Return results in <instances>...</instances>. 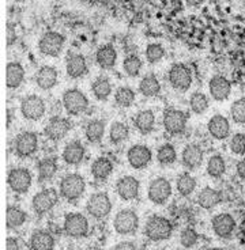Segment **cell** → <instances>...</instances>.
Masks as SVG:
<instances>
[{
  "label": "cell",
  "instance_id": "25",
  "mask_svg": "<svg viewBox=\"0 0 245 250\" xmlns=\"http://www.w3.org/2000/svg\"><path fill=\"white\" fill-rule=\"evenodd\" d=\"M29 245L32 250H53L55 238L52 237L50 232L45 230H36L30 237Z\"/></svg>",
  "mask_w": 245,
  "mask_h": 250
},
{
  "label": "cell",
  "instance_id": "3",
  "mask_svg": "<svg viewBox=\"0 0 245 250\" xmlns=\"http://www.w3.org/2000/svg\"><path fill=\"white\" fill-rule=\"evenodd\" d=\"M162 124L165 131L168 132L172 136H177L181 135L187 128V114L178 110V109H173L169 107L163 113Z\"/></svg>",
  "mask_w": 245,
  "mask_h": 250
},
{
  "label": "cell",
  "instance_id": "33",
  "mask_svg": "<svg viewBox=\"0 0 245 250\" xmlns=\"http://www.w3.org/2000/svg\"><path fill=\"white\" fill-rule=\"evenodd\" d=\"M38 180L40 182L49 181L50 178H53L57 171V162L55 158H45L41 159L37 163Z\"/></svg>",
  "mask_w": 245,
  "mask_h": 250
},
{
  "label": "cell",
  "instance_id": "32",
  "mask_svg": "<svg viewBox=\"0 0 245 250\" xmlns=\"http://www.w3.org/2000/svg\"><path fill=\"white\" fill-rule=\"evenodd\" d=\"M105 133V123L102 120H91L85 126V135L90 143H100Z\"/></svg>",
  "mask_w": 245,
  "mask_h": 250
},
{
  "label": "cell",
  "instance_id": "30",
  "mask_svg": "<svg viewBox=\"0 0 245 250\" xmlns=\"http://www.w3.org/2000/svg\"><path fill=\"white\" fill-rule=\"evenodd\" d=\"M139 93L147 98L157 97L158 94L161 93V84H159L157 76L154 74H147L139 83Z\"/></svg>",
  "mask_w": 245,
  "mask_h": 250
},
{
  "label": "cell",
  "instance_id": "13",
  "mask_svg": "<svg viewBox=\"0 0 245 250\" xmlns=\"http://www.w3.org/2000/svg\"><path fill=\"white\" fill-rule=\"evenodd\" d=\"M147 196L153 204L163 206L172 196V185L166 178H156L150 182Z\"/></svg>",
  "mask_w": 245,
  "mask_h": 250
},
{
  "label": "cell",
  "instance_id": "15",
  "mask_svg": "<svg viewBox=\"0 0 245 250\" xmlns=\"http://www.w3.org/2000/svg\"><path fill=\"white\" fill-rule=\"evenodd\" d=\"M211 227L214 234L218 238L227 239L233 235L236 230V220L230 213H218L211 219Z\"/></svg>",
  "mask_w": 245,
  "mask_h": 250
},
{
  "label": "cell",
  "instance_id": "23",
  "mask_svg": "<svg viewBox=\"0 0 245 250\" xmlns=\"http://www.w3.org/2000/svg\"><path fill=\"white\" fill-rule=\"evenodd\" d=\"M67 75L72 79H78V78H82L88 72V62H86V59L83 55H79V53H74L67 59Z\"/></svg>",
  "mask_w": 245,
  "mask_h": 250
},
{
  "label": "cell",
  "instance_id": "46",
  "mask_svg": "<svg viewBox=\"0 0 245 250\" xmlns=\"http://www.w3.org/2000/svg\"><path fill=\"white\" fill-rule=\"evenodd\" d=\"M230 150L236 155L245 154V133H236L230 140Z\"/></svg>",
  "mask_w": 245,
  "mask_h": 250
},
{
  "label": "cell",
  "instance_id": "37",
  "mask_svg": "<svg viewBox=\"0 0 245 250\" xmlns=\"http://www.w3.org/2000/svg\"><path fill=\"white\" fill-rule=\"evenodd\" d=\"M226 171V162L221 155H213L207 162V173L213 178H221Z\"/></svg>",
  "mask_w": 245,
  "mask_h": 250
},
{
  "label": "cell",
  "instance_id": "5",
  "mask_svg": "<svg viewBox=\"0 0 245 250\" xmlns=\"http://www.w3.org/2000/svg\"><path fill=\"white\" fill-rule=\"evenodd\" d=\"M63 106L68 114L78 116L81 113L86 112L89 106V100L81 90L69 88L63 94Z\"/></svg>",
  "mask_w": 245,
  "mask_h": 250
},
{
  "label": "cell",
  "instance_id": "20",
  "mask_svg": "<svg viewBox=\"0 0 245 250\" xmlns=\"http://www.w3.org/2000/svg\"><path fill=\"white\" fill-rule=\"evenodd\" d=\"M208 133L217 140H223L229 136L230 133V124H229V120L225 116H221V114H215L213 116L207 124Z\"/></svg>",
  "mask_w": 245,
  "mask_h": 250
},
{
  "label": "cell",
  "instance_id": "4",
  "mask_svg": "<svg viewBox=\"0 0 245 250\" xmlns=\"http://www.w3.org/2000/svg\"><path fill=\"white\" fill-rule=\"evenodd\" d=\"M66 235L71 238H83L89 234L88 218L82 213L71 212L66 215L63 223Z\"/></svg>",
  "mask_w": 245,
  "mask_h": 250
},
{
  "label": "cell",
  "instance_id": "43",
  "mask_svg": "<svg viewBox=\"0 0 245 250\" xmlns=\"http://www.w3.org/2000/svg\"><path fill=\"white\" fill-rule=\"evenodd\" d=\"M230 114L234 123L237 124H245V98H240V100L233 102L232 107H230Z\"/></svg>",
  "mask_w": 245,
  "mask_h": 250
},
{
  "label": "cell",
  "instance_id": "1",
  "mask_svg": "<svg viewBox=\"0 0 245 250\" xmlns=\"http://www.w3.org/2000/svg\"><path fill=\"white\" fill-rule=\"evenodd\" d=\"M86 189V182L83 177L79 174H67L62 178L59 184V192L60 196L69 203H75L79 200Z\"/></svg>",
  "mask_w": 245,
  "mask_h": 250
},
{
  "label": "cell",
  "instance_id": "24",
  "mask_svg": "<svg viewBox=\"0 0 245 250\" xmlns=\"http://www.w3.org/2000/svg\"><path fill=\"white\" fill-rule=\"evenodd\" d=\"M116 60H117V52L113 48V45H102L95 53V62L102 69L113 68Z\"/></svg>",
  "mask_w": 245,
  "mask_h": 250
},
{
  "label": "cell",
  "instance_id": "50",
  "mask_svg": "<svg viewBox=\"0 0 245 250\" xmlns=\"http://www.w3.org/2000/svg\"><path fill=\"white\" fill-rule=\"evenodd\" d=\"M7 31H8V40H7V42H8V45H13L14 41H15V38H17L15 33H14V26H8V30Z\"/></svg>",
  "mask_w": 245,
  "mask_h": 250
},
{
  "label": "cell",
  "instance_id": "42",
  "mask_svg": "<svg viewBox=\"0 0 245 250\" xmlns=\"http://www.w3.org/2000/svg\"><path fill=\"white\" fill-rule=\"evenodd\" d=\"M123 68L128 76H136L142 68V60L136 55H130L123 62Z\"/></svg>",
  "mask_w": 245,
  "mask_h": 250
},
{
  "label": "cell",
  "instance_id": "44",
  "mask_svg": "<svg viewBox=\"0 0 245 250\" xmlns=\"http://www.w3.org/2000/svg\"><path fill=\"white\" fill-rule=\"evenodd\" d=\"M199 241V235L194 229H184L180 234V242L185 249L194 248Z\"/></svg>",
  "mask_w": 245,
  "mask_h": 250
},
{
  "label": "cell",
  "instance_id": "18",
  "mask_svg": "<svg viewBox=\"0 0 245 250\" xmlns=\"http://www.w3.org/2000/svg\"><path fill=\"white\" fill-rule=\"evenodd\" d=\"M139 189H140V184L132 175L121 177L116 184V192L120 196V199H123L124 201L135 200L138 197Z\"/></svg>",
  "mask_w": 245,
  "mask_h": 250
},
{
  "label": "cell",
  "instance_id": "6",
  "mask_svg": "<svg viewBox=\"0 0 245 250\" xmlns=\"http://www.w3.org/2000/svg\"><path fill=\"white\" fill-rule=\"evenodd\" d=\"M86 211L94 219H104L112 211V201L105 192L91 194L86 204Z\"/></svg>",
  "mask_w": 245,
  "mask_h": 250
},
{
  "label": "cell",
  "instance_id": "12",
  "mask_svg": "<svg viewBox=\"0 0 245 250\" xmlns=\"http://www.w3.org/2000/svg\"><path fill=\"white\" fill-rule=\"evenodd\" d=\"M66 38L57 31H48L41 37L38 42V49L45 56H59L63 49Z\"/></svg>",
  "mask_w": 245,
  "mask_h": 250
},
{
  "label": "cell",
  "instance_id": "36",
  "mask_svg": "<svg viewBox=\"0 0 245 250\" xmlns=\"http://www.w3.org/2000/svg\"><path fill=\"white\" fill-rule=\"evenodd\" d=\"M177 190L178 193L181 194L182 197H187L191 193H194L196 188V180L188 173H182V174L178 175L176 182Z\"/></svg>",
  "mask_w": 245,
  "mask_h": 250
},
{
  "label": "cell",
  "instance_id": "17",
  "mask_svg": "<svg viewBox=\"0 0 245 250\" xmlns=\"http://www.w3.org/2000/svg\"><path fill=\"white\" fill-rule=\"evenodd\" d=\"M69 129H71V123H69L68 120L64 119V117L55 116V117H52L48 121L44 132L45 136L49 140L57 142V140H62L64 136H67Z\"/></svg>",
  "mask_w": 245,
  "mask_h": 250
},
{
  "label": "cell",
  "instance_id": "22",
  "mask_svg": "<svg viewBox=\"0 0 245 250\" xmlns=\"http://www.w3.org/2000/svg\"><path fill=\"white\" fill-rule=\"evenodd\" d=\"M85 154H86V150H85L83 144L81 142H78V140H72L64 147L63 159L67 165L76 166L83 161Z\"/></svg>",
  "mask_w": 245,
  "mask_h": 250
},
{
  "label": "cell",
  "instance_id": "47",
  "mask_svg": "<svg viewBox=\"0 0 245 250\" xmlns=\"http://www.w3.org/2000/svg\"><path fill=\"white\" fill-rule=\"evenodd\" d=\"M7 250H21V245H19L18 239L17 238H7Z\"/></svg>",
  "mask_w": 245,
  "mask_h": 250
},
{
  "label": "cell",
  "instance_id": "11",
  "mask_svg": "<svg viewBox=\"0 0 245 250\" xmlns=\"http://www.w3.org/2000/svg\"><path fill=\"white\" fill-rule=\"evenodd\" d=\"M57 200H59V196L53 188L44 189L33 197V211L37 213L38 216H43L49 212L50 209H53V207L57 204Z\"/></svg>",
  "mask_w": 245,
  "mask_h": 250
},
{
  "label": "cell",
  "instance_id": "29",
  "mask_svg": "<svg viewBox=\"0 0 245 250\" xmlns=\"http://www.w3.org/2000/svg\"><path fill=\"white\" fill-rule=\"evenodd\" d=\"M112 171H113V165L105 156H100L91 163V174L98 181L107 180L108 177L112 174Z\"/></svg>",
  "mask_w": 245,
  "mask_h": 250
},
{
  "label": "cell",
  "instance_id": "26",
  "mask_svg": "<svg viewBox=\"0 0 245 250\" xmlns=\"http://www.w3.org/2000/svg\"><path fill=\"white\" fill-rule=\"evenodd\" d=\"M36 83L41 90L53 88L57 83V71L49 65L41 67L36 74Z\"/></svg>",
  "mask_w": 245,
  "mask_h": 250
},
{
  "label": "cell",
  "instance_id": "52",
  "mask_svg": "<svg viewBox=\"0 0 245 250\" xmlns=\"http://www.w3.org/2000/svg\"><path fill=\"white\" fill-rule=\"evenodd\" d=\"M207 250H223V249H221V248H211V249H207Z\"/></svg>",
  "mask_w": 245,
  "mask_h": 250
},
{
  "label": "cell",
  "instance_id": "48",
  "mask_svg": "<svg viewBox=\"0 0 245 250\" xmlns=\"http://www.w3.org/2000/svg\"><path fill=\"white\" fill-rule=\"evenodd\" d=\"M112 250H138L136 249V246L132 244V242H120L114 246Z\"/></svg>",
  "mask_w": 245,
  "mask_h": 250
},
{
  "label": "cell",
  "instance_id": "45",
  "mask_svg": "<svg viewBox=\"0 0 245 250\" xmlns=\"http://www.w3.org/2000/svg\"><path fill=\"white\" fill-rule=\"evenodd\" d=\"M163 55H165V50H163L162 45L150 44L146 48V59L151 64L159 62L163 57Z\"/></svg>",
  "mask_w": 245,
  "mask_h": 250
},
{
  "label": "cell",
  "instance_id": "38",
  "mask_svg": "<svg viewBox=\"0 0 245 250\" xmlns=\"http://www.w3.org/2000/svg\"><path fill=\"white\" fill-rule=\"evenodd\" d=\"M128 135H130V129H128V126L124 123L116 121V123L111 125V129H109V140H111V143H123L128 138Z\"/></svg>",
  "mask_w": 245,
  "mask_h": 250
},
{
  "label": "cell",
  "instance_id": "39",
  "mask_svg": "<svg viewBox=\"0 0 245 250\" xmlns=\"http://www.w3.org/2000/svg\"><path fill=\"white\" fill-rule=\"evenodd\" d=\"M157 159L158 163H161L163 166H168L172 163L176 162L177 159V151L172 144L166 143L161 146L157 151Z\"/></svg>",
  "mask_w": 245,
  "mask_h": 250
},
{
  "label": "cell",
  "instance_id": "35",
  "mask_svg": "<svg viewBox=\"0 0 245 250\" xmlns=\"http://www.w3.org/2000/svg\"><path fill=\"white\" fill-rule=\"evenodd\" d=\"M6 222L7 227H8L10 230L18 229V227H21V226L26 222V212H23V211H22L21 208H18V207L10 206L7 208Z\"/></svg>",
  "mask_w": 245,
  "mask_h": 250
},
{
  "label": "cell",
  "instance_id": "7",
  "mask_svg": "<svg viewBox=\"0 0 245 250\" xmlns=\"http://www.w3.org/2000/svg\"><path fill=\"white\" fill-rule=\"evenodd\" d=\"M113 227L120 235H132L139 227L138 215L132 209H123L114 216Z\"/></svg>",
  "mask_w": 245,
  "mask_h": 250
},
{
  "label": "cell",
  "instance_id": "14",
  "mask_svg": "<svg viewBox=\"0 0 245 250\" xmlns=\"http://www.w3.org/2000/svg\"><path fill=\"white\" fill-rule=\"evenodd\" d=\"M169 83L178 91H187L192 84V74L184 64H173L169 69Z\"/></svg>",
  "mask_w": 245,
  "mask_h": 250
},
{
  "label": "cell",
  "instance_id": "31",
  "mask_svg": "<svg viewBox=\"0 0 245 250\" xmlns=\"http://www.w3.org/2000/svg\"><path fill=\"white\" fill-rule=\"evenodd\" d=\"M221 200H222V196H221L220 192L210 187L203 188L199 196H198V203L204 209H213L214 207L220 204Z\"/></svg>",
  "mask_w": 245,
  "mask_h": 250
},
{
  "label": "cell",
  "instance_id": "53",
  "mask_svg": "<svg viewBox=\"0 0 245 250\" xmlns=\"http://www.w3.org/2000/svg\"><path fill=\"white\" fill-rule=\"evenodd\" d=\"M226 1H232V0H226Z\"/></svg>",
  "mask_w": 245,
  "mask_h": 250
},
{
  "label": "cell",
  "instance_id": "41",
  "mask_svg": "<svg viewBox=\"0 0 245 250\" xmlns=\"http://www.w3.org/2000/svg\"><path fill=\"white\" fill-rule=\"evenodd\" d=\"M189 106L195 114H203L208 109L207 97L203 93H194L189 98Z\"/></svg>",
  "mask_w": 245,
  "mask_h": 250
},
{
  "label": "cell",
  "instance_id": "9",
  "mask_svg": "<svg viewBox=\"0 0 245 250\" xmlns=\"http://www.w3.org/2000/svg\"><path fill=\"white\" fill-rule=\"evenodd\" d=\"M38 148V136L36 132L26 131L19 133L14 142V150L19 158H29Z\"/></svg>",
  "mask_w": 245,
  "mask_h": 250
},
{
  "label": "cell",
  "instance_id": "10",
  "mask_svg": "<svg viewBox=\"0 0 245 250\" xmlns=\"http://www.w3.org/2000/svg\"><path fill=\"white\" fill-rule=\"evenodd\" d=\"M32 173L29 170L23 169V167H17V169L10 170L7 182L13 192L23 194L32 187Z\"/></svg>",
  "mask_w": 245,
  "mask_h": 250
},
{
  "label": "cell",
  "instance_id": "28",
  "mask_svg": "<svg viewBox=\"0 0 245 250\" xmlns=\"http://www.w3.org/2000/svg\"><path fill=\"white\" fill-rule=\"evenodd\" d=\"M134 125L140 133H143V135L150 133L154 129V125H156V116H154L153 110L147 109V110L139 112L134 120Z\"/></svg>",
  "mask_w": 245,
  "mask_h": 250
},
{
  "label": "cell",
  "instance_id": "8",
  "mask_svg": "<svg viewBox=\"0 0 245 250\" xmlns=\"http://www.w3.org/2000/svg\"><path fill=\"white\" fill-rule=\"evenodd\" d=\"M45 110H46V107H45L44 100L34 94L25 97L21 102V113L26 120L37 121V120L43 119Z\"/></svg>",
  "mask_w": 245,
  "mask_h": 250
},
{
  "label": "cell",
  "instance_id": "34",
  "mask_svg": "<svg viewBox=\"0 0 245 250\" xmlns=\"http://www.w3.org/2000/svg\"><path fill=\"white\" fill-rule=\"evenodd\" d=\"M91 93L94 94L97 100H108L112 93V84H111L109 79L104 78V76H98L97 79H94V82L91 83Z\"/></svg>",
  "mask_w": 245,
  "mask_h": 250
},
{
  "label": "cell",
  "instance_id": "27",
  "mask_svg": "<svg viewBox=\"0 0 245 250\" xmlns=\"http://www.w3.org/2000/svg\"><path fill=\"white\" fill-rule=\"evenodd\" d=\"M7 87L8 88H18L22 82L25 79V69L22 67V64L17 62H8L6 71Z\"/></svg>",
  "mask_w": 245,
  "mask_h": 250
},
{
  "label": "cell",
  "instance_id": "51",
  "mask_svg": "<svg viewBox=\"0 0 245 250\" xmlns=\"http://www.w3.org/2000/svg\"><path fill=\"white\" fill-rule=\"evenodd\" d=\"M203 1L204 0H185V3L191 7H199L203 4Z\"/></svg>",
  "mask_w": 245,
  "mask_h": 250
},
{
  "label": "cell",
  "instance_id": "49",
  "mask_svg": "<svg viewBox=\"0 0 245 250\" xmlns=\"http://www.w3.org/2000/svg\"><path fill=\"white\" fill-rule=\"evenodd\" d=\"M236 171H237V175H239L240 178L245 180V158H243V159L237 163V166H236Z\"/></svg>",
  "mask_w": 245,
  "mask_h": 250
},
{
  "label": "cell",
  "instance_id": "19",
  "mask_svg": "<svg viewBox=\"0 0 245 250\" xmlns=\"http://www.w3.org/2000/svg\"><path fill=\"white\" fill-rule=\"evenodd\" d=\"M210 94L215 101H225L230 95L232 91V84L227 81L225 76L215 75L211 78V81L208 83Z\"/></svg>",
  "mask_w": 245,
  "mask_h": 250
},
{
  "label": "cell",
  "instance_id": "21",
  "mask_svg": "<svg viewBox=\"0 0 245 250\" xmlns=\"http://www.w3.org/2000/svg\"><path fill=\"white\" fill-rule=\"evenodd\" d=\"M181 162L187 169H198L203 162V150L198 144H188L182 150Z\"/></svg>",
  "mask_w": 245,
  "mask_h": 250
},
{
  "label": "cell",
  "instance_id": "16",
  "mask_svg": "<svg viewBox=\"0 0 245 250\" xmlns=\"http://www.w3.org/2000/svg\"><path fill=\"white\" fill-rule=\"evenodd\" d=\"M151 158H153V154H151L150 148L146 146H140V144L132 146L127 152V159H128L130 166L138 170L147 167L150 165Z\"/></svg>",
  "mask_w": 245,
  "mask_h": 250
},
{
  "label": "cell",
  "instance_id": "2",
  "mask_svg": "<svg viewBox=\"0 0 245 250\" xmlns=\"http://www.w3.org/2000/svg\"><path fill=\"white\" fill-rule=\"evenodd\" d=\"M173 226L163 216H151L145 226V234L153 242L166 241L172 237Z\"/></svg>",
  "mask_w": 245,
  "mask_h": 250
},
{
  "label": "cell",
  "instance_id": "40",
  "mask_svg": "<svg viewBox=\"0 0 245 250\" xmlns=\"http://www.w3.org/2000/svg\"><path fill=\"white\" fill-rule=\"evenodd\" d=\"M114 101L121 107L131 106L135 101V93L130 87H119L114 93Z\"/></svg>",
  "mask_w": 245,
  "mask_h": 250
},
{
  "label": "cell",
  "instance_id": "54",
  "mask_svg": "<svg viewBox=\"0 0 245 250\" xmlns=\"http://www.w3.org/2000/svg\"><path fill=\"white\" fill-rule=\"evenodd\" d=\"M159 250H165V249H159Z\"/></svg>",
  "mask_w": 245,
  "mask_h": 250
}]
</instances>
